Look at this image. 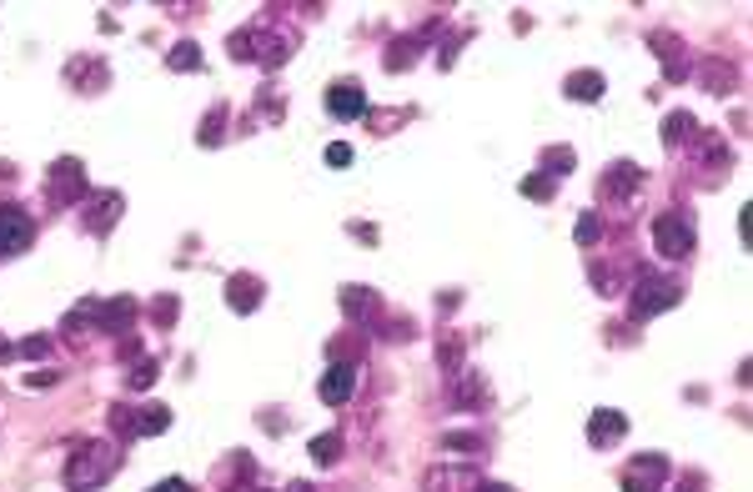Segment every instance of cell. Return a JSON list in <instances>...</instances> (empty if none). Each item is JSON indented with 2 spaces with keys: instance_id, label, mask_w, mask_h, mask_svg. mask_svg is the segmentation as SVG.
<instances>
[{
  "instance_id": "obj_4",
  "label": "cell",
  "mask_w": 753,
  "mask_h": 492,
  "mask_svg": "<svg viewBox=\"0 0 753 492\" xmlns=\"http://www.w3.org/2000/svg\"><path fill=\"white\" fill-rule=\"evenodd\" d=\"M653 246L668 262H683L698 246V231H693V221L683 211H663V216H653Z\"/></svg>"
},
{
  "instance_id": "obj_3",
  "label": "cell",
  "mask_w": 753,
  "mask_h": 492,
  "mask_svg": "<svg viewBox=\"0 0 753 492\" xmlns=\"http://www.w3.org/2000/svg\"><path fill=\"white\" fill-rule=\"evenodd\" d=\"M136 322V302L131 297H106V302H81L65 316V327H101V332H126Z\"/></svg>"
},
{
  "instance_id": "obj_38",
  "label": "cell",
  "mask_w": 753,
  "mask_h": 492,
  "mask_svg": "<svg viewBox=\"0 0 753 492\" xmlns=\"http://www.w3.org/2000/svg\"><path fill=\"white\" fill-rule=\"evenodd\" d=\"M678 492H683V488H678Z\"/></svg>"
},
{
  "instance_id": "obj_29",
  "label": "cell",
  "mask_w": 753,
  "mask_h": 492,
  "mask_svg": "<svg viewBox=\"0 0 753 492\" xmlns=\"http://www.w3.org/2000/svg\"><path fill=\"white\" fill-rule=\"evenodd\" d=\"M111 427L121 432V437H136V412H126V407H111Z\"/></svg>"
},
{
  "instance_id": "obj_10",
  "label": "cell",
  "mask_w": 753,
  "mask_h": 492,
  "mask_svg": "<svg viewBox=\"0 0 753 492\" xmlns=\"http://www.w3.org/2000/svg\"><path fill=\"white\" fill-rule=\"evenodd\" d=\"M628 437V417L618 407H598V412L587 417V442L593 447H613V442Z\"/></svg>"
},
{
  "instance_id": "obj_7",
  "label": "cell",
  "mask_w": 753,
  "mask_h": 492,
  "mask_svg": "<svg viewBox=\"0 0 753 492\" xmlns=\"http://www.w3.org/2000/svg\"><path fill=\"white\" fill-rule=\"evenodd\" d=\"M327 111H332L337 121H362V116H367V91H362V81H332V86H327Z\"/></svg>"
},
{
  "instance_id": "obj_25",
  "label": "cell",
  "mask_w": 753,
  "mask_h": 492,
  "mask_svg": "<svg viewBox=\"0 0 753 492\" xmlns=\"http://www.w3.org/2000/svg\"><path fill=\"white\" fill-rule=\"evenodd\" d=\"M552 186H558V181H548L543 171L523 177V196H527V202H552Z\"/></svg>"
},
{
  "instance_id": "obj_5",
  "label": "cell",
  "mask_w": 753,
  "mask_h": 492,
  "mask_svg": "<svg viewBox=\"0 0 753 492\" xmlns=\"http://www.w3.org/2000/svg\"><path fill=\"white\" fill-rule=\"evenodd\" d=\"M46 196H51V206H81V196H86V166H81L76 156H61V161L51 166Z\"/></svg>"
},
{
  "instance_id": "obj_1",
  "label": "cell",
  "mask_w": 753,
  "mask_h": 492,
  "mask_svg": "<svg viewBox=\"0 0 753 492\" xmlns=\"http://www.w3.org/2000/svg\"><path fill=\"white\" fill-rule=\"evenodd\" d=\"M116 472V447L111 442H86L71 462H65V492H96Z\"/></svg>"
},
{
  "instance_id": "obj_34",
  "label": "cell",
  "mask_w": 753,
  "mask_h": 492,
  "mask_svg": "<svg viewBox=\"0 0 753 492\" xmlns=\"http://www.w3.org/2000/svg\"><path fill=\"white\" fill-rule=\"evenodd\" d=\"M623 492H653L648 482H638V478H623Z\"/></svg>"
},
{
  "instance_id": "obj_26",
  "label": "cell",
  "mask_w": 753,
  "mask_h": 492,
  "mask_svg": "<svg viewBox=\"0 0 753 492\" xmlns=\"http://www.w3.org/2000/svg\"><path fill=\"white\" fill-rule=\"evenodd\" d=\"M437 362H442L447 372H458V367H462V337H447V341H437Z\"/></svg>"
},
{
  "instance_id": "obj_35",
  "label": "cell",
  "mask_w": 753,
  "mask_h": 492,
  "mask_svg": "<svg viewBox=\"0 0 753 492\" xmlns=\"http://www.w3.org/2000/svg\"><path fill=\"white\" fill-rule=\"evenodd\" d=\"M11 357H21V347H11V341H0V362H11Z\"/></svg>"
},
{
  "instance_id": "obj_6",
  "label": "cell",
  "mask_w": 753,
  "mask_h": 492,
  "mask_svg": "<svg viewBox=\"0 0 753 492\" xmlns=\"http://www.w3.org/2000/svg\"><path fill=\"white\" fill-rule=\"evenodd\" d=\"M36 237V221H30L21 206H0V262L5 256H21Z\"/></svg>"
},
{
  "instance_id": "obj_28",
  "label": "cell",
  "mask_w": 753,
  "mask_h": 492,
  "mask_svg": "<svg viewBox=\"0 0 753 492\" xmlns=\"http://www.w3.org/2000/svg\"><path fill=\"white\" fill-rule=\"evenodd\" d=\"M573 237H578V246H593V241L603 237V221H598L593 211H583V221H578V231H573Z\"/></svg>"
},
{
  "instance_id": "obj_18",
  "label": "cell",
  "mask_w": 753,
  "mask_h": 492,
  "mask_svg": "<svg viewBox=\"0 0 753 492\" xmlns=\"http://www.w3.org/2000/svg\"><path fill=\"white\" fill-rule=\"evenodd\" d=\"M171 427V407H141L136 412V437H156Z\"/></svg>"
},
{
  "instance_id": "obj_19",
  "label": "cell",
  "mask_w": 753,
  "mask_h": 492,
  "mask_svg": "<svg viewBox=\"0 0 753 492\" xmlns=\"http://www.w3.org/2000/svg\"><path fill=\"white\" fill-rule=\"evenodd\" d=\"M312 462L317 467H332V462H342V437H337V432H321V437H312Z\"/></svg>"
},
{
  "instance_id": "obj_15",
  "label": "cell",
  "mask_w": 753,
  "mask_h": 492,
  "mask_svg": "<svg viewBox=\"0 0 753 492\" xmlns=\"http://www.w3.org/2000/svg\"><path fill=\"white\" fill-rule=\"evenodd\" d=\"M643 186V171L633 161H613L608 171H603V196H633V191Z\"/></svg>"
},
{
  "instance_id": "obj_16",
  "label": "cell",
  "mask_w": 753,
  "mask_h": 492,
  "mask_svg": "<svg viewBox=\"0 0 753 492\" xmlns=\"http://www.w3.org/2000/svg\"><path fill=\"white\" fill-rule=\"evenodd\" d=\"M693 136H698V121H693L689 111H668V116H663V146H668V151H678V146H693Z\"/></svg>"
},
{
  "instance_id": "obj_17",
  "label": "cell",
  "mask_w": 753,
  "mask_h": 492,
  "mask_svg": "<svg viewBox=\"0 0 753 492\" xmlns=\"http://www.w3.org/2000/svg\"><path fill=\"white\" fill-rule=\"evenodd\" d=\"M573 166H578V151H573V146H548V151H543V166H537V171H543L548 181H558V177H568Z\"/></svg>"
},
{
  "instance_id": "obj_36",
  "label": "cell",
  "mask_w": 753,
  "mask_h": 492,
  "mask_svg": "<svg viewBox=\"0 0 753 492\" xmlns=\"http://www.w3.org/2000/svg\"><path fill=\"white\" fill-rule=\"evenodd\" d=\"M473 492H512V488H502V482H477Z\"/></svg>"
},
{
  "instance_id": "obj_37",
  "label": "cell",
  "mask_w": 753,
  "mask_h": 492,
  "mask_svg": "<svg viewBox=\"0 0 753 492\" xmlns=\"http://www.w3.org/2000/svg\"><path fill=\"white\" fill-rule=\"evenodd\" d=\"M292 492H317V488H312V482H292Z\"/></svg>"
},
{
  "instance_id": "obj_14",
  "label": "cell",
  "mask_w": 753,
  "mask_h": 492,
  "mask_svg": "<svg viewBox=\"0 0 753 492\" xmlns=\"http://www.w3.org/2000/svg\"><path fill=\"white\" fill-rule=\"evenodd\" d=\"M261 281L252 277V272H236V277L227 281V306L231 312H256V306H261Z\"/></svg>"
},
{
  "instance_id": "obj_11",
  "label": "cell",
  "mask_w": 753,
  "mask_h": 492,
  "mask_svg": "<svg viewBox=\"0 0 753 492\" xmlns=\"http://www.w3.org/2000/svg\"><path fill=\"white\" fill-rule=\"evenodd\" d=\"M126 211V202H121V191H101V196H90V206L81 216H86V231L90 237H106V231L116 227V216Z\"/></svg>"
},
{
  "instance_id": "obj_33",
  "label": "cell",
  "mask_w": 753,
  "mask_h": 492,
  "mask_svg": "<svg viewBox=\"0 0 753 492\" xmlns=\"http://www.w3.org/2000/svg\"><path fill=\"white\" fill-rule=\"evenodd\" d=\"M30 387H56V382H61V377H56V372H30Z\"/></svg>"
},
{
  "instance_id": "obj_21",
  "label": "cell",
  "mask_w": 753,
  "mask_h": 492,
  "mask_svg": "<svg viewBox=\"0 0 753 492\" xmlns=\"http://www.w3.org/2000/svg\"><path fill=\"white\" fill-rule=\"evenodd\" d=\"M167 61H171V71H196V65H201V46H196V40H176Z\"/></svg>"
},
{
  "instance_id": "obj_32",
  "label": "cell",
  "mask_w": 753,
  "mask_h": 492,
  "mask_svg": "<svg viewBox=\"0 0 753 492\" xmlns=\"http://www.w3.org/2000/svg\"><path fill=\"white\" fill-rule=\"evenodd\" d=\"M146 492H192V482H186V478H167V482H156V488H146Z\"/></svg>"
},
{
  "instance_id": "obj_23",
  "label": "cell",
  "mask_w": 753,
  "mask_h": 492,
  "mask_svg": "<svg viewBox=\"0 0 753 492\" xmlns=\"http://www.w3.org/2000/svg\"><path fill=\"white\" fill-rule=\"evenodd\" d=\"M65 76H71V81H76V86L81 91H101L106 86V65H96V61H90V65H71V71H65Z\"/></svg>"
},
{
  "instance_id": "obj_27",
  "label": "cell",
  "mask_w": 753,
  "mask_h": 492,
  "mask_svg": "<svg viewBox=\"0 0 753 492\" xmlns=\"http://www.w3.org/2000/svg\"><path fill=\"white\" fill-rule=\"evenodd\" d=\"M131 387H136V392H146V387H151V382H156V357H141V362L136 367H131Z\"/></svg>"
},
{
  "instance_id": "obj_22",
  "label": "cell",
  "mask_w": 753,
  "mask_h": 492,
  "mask_svg": "<svg viewBox=\"0 0 753 492\" xmlns=\"http://www.w3.org/2000/svg\"><path fill=\"white\" fill-rule=\"evenodd\" d=\"M221 126H227V106H211L201 131H196V141H201V146H221Z\"/></svg>"
},
{
  "instance_id": "obj_24",
  "label": "cell",
  "mask_w": 753,
  "mask_h": 492,
  "mask_svg": "<svg viewBox=\"0 0 753 492\" xmlns=\"http://www.w3.org/2000/svg\"><path fill=\"white\" fill-rule=\"evenodd\" d=\"M176 316H181V302L171 297V291H161V297L151 302V322H156V327H171Z\"/></svg>"
},
{
  "instance_id": "obj_8",
  "label": "cell",
  "mask_w": 753,
  "mask_h": 492,
  "mask_svg": "<svg viewBox=\"0 0 753 492\" xmlns=\"http://www.w3.org/2000/svg\"><path fill=\"white\" fill-rule=\"evenodd\" d=\"M447 402H452V407H483V402H487L483 372H473V367H458V372L447 377Z\"/></svg>"
},
{
  "instance_id": "obj_9",
  "label": "cell",
  "mask_w": 753,
  "mask_h": 492,
  "mask_svg": "<svg viewBox=\"0 0 753 492\" xmlns=\"http://www.w3.org/2000/svg\"><path fill=\"white\" fill-rule=\"evenodd\" d=\"M317 392H321V402H327V407H342L347 397L357 392V367H352V362H332L327 372H321Z\"/></svg>"
},
{
  "instance_id": "obj_20",
  "label": "cell",
  "mask_w": 753,
  "mask_h": 492,
  "mask_svg": "<svg viewBox=\"0 0 753 492\" xmlns=\"http://www.w3.org/2000/svg\"><path fill=\"white\" fill-rule=\"evenodd\" d=\"M372 306H377V297H372L367 287H342V312L347 316H372Z\"/></svg>"
},
{
  "instance_id": "obj_12",
  "label": "cell",
  "mask_w": 753,
  "mask_h": 492,
  "mask_svg": "<svg viewBox=\"0 0 753 492\" xmlns=\"http://www.w3.org/2000/svg\"><path fill=\"white\" fill-rule=\"evenodd\" d=\"M648 46H653V51H663V76H668V81H683V76H689V51H683V40H678V36H668V30H653Z\"/></svg>"
},
{
  "instance_id": "obj_2",
  "label": "cell",
  "mask_w": 753,
  "mask_h": 492,
  "mask_svg": "<svg viewBox=\"0 0 753 492\" xmlns=\"http://www.w3.org/2000/svg\"><path fill=\"white\" fill-rule=\"evenodd\" d=\"M678 297H683V281L678 277H658V272H643L638 281H633V302H628V312H633V322H648V316L668 312V306H678Z\"/></svg>"
},
{
  "instance_id": "obj_30",
  "label": "cell",
  "mask_w": 753,
  "mask_h": 492,
  "mask_svg": "<svg viewBox=\"0 0 753 492\" xmlns=\"http://www.w3.org/2000/svg\"><path fill=\"white\" fill-rule=\"evenodd\" d=\"M327 166H337V171L352 166V146H347V141H332V146H327Z\"/></svg>"
},
{
  "instance_id": "obj_13",
  "label": "cell",
  "mask_w": 753,
  "mask_h": 492,
  "mask_svg": "<svg viewBox=\"0 0 753 492\" xmlns=\"http://www.w3.org/2000/svg\"><path fill=\"white\" fill-rule=\"evenodd\" d=\"M562 96H568V101L593 106V101H603V96H608V81H603V71H573V76L562 81Z\"/></svg>"
},
{
  "instance_id": "obj_31",
  "label": "cell",
  "mask_w": 753,
  "mask_h": 492,
  "mask_svg": "<svg viewBox=\"0 0 753 492\" xmlns=\"http://www.w3.org/2000/svg\"><path fill=\"white\" fill-rule=\"evenodd\" d=\"M46 352H51V341H46V337H26V341H21V357H30V362H40Z\"/></svg>"
}]
</instances>
